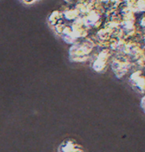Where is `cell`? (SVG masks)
Listing matches in <instances>:
<instances>
[{"mask_svg": "<svg viewBox=\"0 0 145 152\" xmlns=\"http://www.w3.org/2000/svg\"><path fill=\"white\" fill-rule=\"evenodd\" d=\"M59 152H83V149L74 140H65L60 145Z\"/></svg>", "mask_w": 145, "mask_h": 152, "instance_id": "obj_1", "label": "cell"}, {"mask_svg": "<svg viewBox=\"0 0 145 152\" xmlns=\"http://www.w3.org/2000/svg\"><path fill=\"white\" fill-rule=\"evenodd\" d=\"M132 84L140 92L145 91V77L141 76L139 72L133 74L131 77Z\"/></svg>", "mask_w": 145, "mask_h": 152, "instance_id": "obj_2", "label": "cell"}]
</instances>
